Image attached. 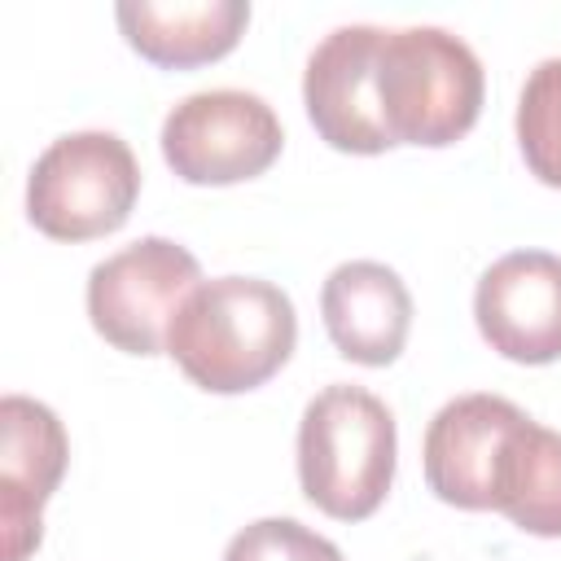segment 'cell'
<instances>
[{"label":"cell","instance_id":"cell-8","mask_svg":"<svg viewBox=\"0 0 561 561\" xmlns=\"http://www.w3.org/2000/svg\"><path fill=\"white\" fill-rule=\"evenodd\" d=\"M381 31L386 26H373V22L333 26L307 57V70H302L307 118L333 149H346V153L390 149V136L381 127L377 96H373Z\"/></svg>","mask_w":561,"mask_h":561},{"label":"cell","instance_id":"cell-1","mask_svg":"<svg viewBox=\"0 0 561 561\" xmlns=\"http://www.w3.org/2000/svg\"><path fill=\"white\" fill-rule=\"evenodd\" d=\"M298 316L280 285L259 276L202 280L167 329V351L184 377L215 394L263 386L294 351Z\"/></svg>","mask_w":561,"mask_h":561},{"label":"cell","instance_id":"cell-7","mask_svg":"<svg viewBox=\"0 0 561 561\" xmlns=\"http://www.w3.org/2000/svg\"><path fill=\"white\" fill-rule=\"evenodd\" d=\"M473 316L491 351L504 359H561V259L548 250H513L495 259L478 276Z\"/></svg>","mask_w":561,"mask_h":561},{"label":"cell","instance_id":"cell-9","mask_svg":"<svg viewBox=\"0 0 561 561\" xmlns=\"http://www.w3.org/2000/svg\"><path fill=\"white\" fill-rule=\"evenodd\" d=\"M66 430L57 412L26 394L0 399V526L4 561L39 548V508L66 473Z\"/></svg>","mask_w":561,"mask_h":561},{"label":"cell","instance_id":"cell-10","mask_svg":"<svg viewBox=\"0 0 561 561\" xmlns=\"http://www.w3.org/2000/svg\"><path fill=\"white\" fill-rule=\"evenodd\" d=\"M526 412L504 394H460L425 430V482L443 504L491 508L495 465Z\"/></svg>","mask_w":561,"mask_h":561},{"label":"cell","instance_id":"cell-14","mask_svg":"<svg viewBox=\"0 0 561 561\" xmlns=\"http://www.w3.org/2000/svg\"><path fill=\"white\" fill-rule=\"evenodd\" d=\"M517 145L526 167L561 188V57H543L517 96Z\"/></svg>","mask_w":561,"mask_h":561},{"label":"cell","instance_id":"cell-13","mask_svg":"<svg viewBox=\"0 0 561 561\" xmlns=\"http://www.w3.org/2000/svg\"><path fill=\"white\" fill-rule=\"evenodd\" d=\"M491 508L504 513L517 530L557 539L561 535V434L522 421L495 465V486H491Z\"/></svg>","mask_w":561,"mask_h":561},{"label":"cell","instance_id":"cell-6","mask_svg":"<svg viewBox=\"0 0 561 561\" xmlns=\"http://www.w3.org/2000/svg\"><path fill=\"white\" fill-rule=\"evenodd\" d=\"M285 131L276 110L241 88L184 96L162 123V158L188 184H237L280 158Z\"/></svg>","mask_w":561,"mask_h":561},{"label":"cell","instance_id":"cell-5","mask_svg":"<svg viewBox=\"0 0 561 561\" xmlns=\"http://www.w3.org/2000/svg\"><path fill=\"white\" fill-rule=\"evenodd\" d=\"M197 285L202 267L184 245L167 237H140L88 272L92 329L127 355H158L180 302Z\"/></svg>","mask_w":561,"mask_h":561},{"label":"cell","instance_id":"cell-2","mask_svg":"<svg viewBox=\"0 0 561 561\" xmlns=\"http://www.w3.org/2000/svg\"><path fill=\"white\" fill-rule=\"evenodd\" d=\"M482 61L478 53L443 26H399L381 31L373 96L390 145H451L482 110Z\"/></svg>","mask_w":561,"mask_h":561},{"label":"cell","instance_id":"cell-12","mask_svg":"<svg viewBox=\"0 0 561 561\" xmlns=\"http://www.w3.org/2000/svg\"><path fill=\"white\" fill-rule=\"evenodd\" d=\"M127 44L153 66H202L224 57L245 22V0H123L114 9Z\"/></svg>","mask_w":561,"mask_h":561},{"label":"cell","instance_id":"cell-4","mask_svg":"<svg viewBox=\"0 0 561 561\" xmlns=\"http://www.w3.org/2000/svg\"><path fill=\"white\" fill-rule=\"evenodd\" d=\"M140 193V167L114 131L57 136L31 167L26 215L53 241H92L127 224Z\"/></svg>","mask_w":561,"mask_h":561},{"label":"cell","instance_id":"cell-11","mask_svg":"<svg viewBox=\"0 0 561 561\" xmlns=\"http://www.w3.org/2000/svg\"><path fill=\"white\" fill-rule=\"evenodd\" d=\"M320 311L337 355L377 368L390 364L408 342L412 294L394 267L373 259H351L329 272L320 289Z\"/></svg>","mask_w":561,"mask_h":561},{"label":"cell","instance_id":"cell-3","mask_svg":"<svg viewBox=\"0 0 561 561\" xmlns=\"http://www.w3.org/2000/svg\"><path fill=\"white\" fill-rule=\"evenodd\" d=\"M394 478V416L364 386H324L298 421V482L302 495L337 517L359 522L377 513Z\"/></svg>","mask_w":561,"mask_h":561},{"label":"cell","instance_id":"cell-15","mask_svg":"<svg viewBox=\"0 0 561 561\" xmlns=\"http://www.w3.org/2000/svg\"><path fill=\"white\" fill-rule=\"evenodd\" d=\"M224 561H342V548L294 517H259L228 539Z\"/></svg>","mask_w":561,"mask_h":561}]
</instances>
